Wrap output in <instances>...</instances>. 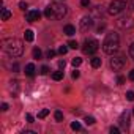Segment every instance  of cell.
Listing matches in <instances>:
<instances>
[{
  "mask_svg": "<svg viewBox=\"0 0 134 134\" xmlns=\"http://www.w3.org/2000/svg\"><path fill=\"white\" fill-rule=\"evenodd\" d=\"M2 47L11 57H21L24 54V43L18 38H5L2 41Z\"/></svg>",
  "mask_w": 134,
  "mask_h": 134,
  "instance_id": "1",
  "label": "cell"
},
{
  "mask_svg": "<svg viewBox=\"0 0 134 134\" xmlns=\"http://www.w3.org/2000/svg\"><path fill=\"white\" fill-rule=\"evenodd\" d=\"M118 46H120V36H118L115 32H109V33L106 35L104 41H103V51H104L106 54L112 55V54L117 52Z\"/></svg>",
  "mask_w": 134,
  "mask_h": 134,
  "instance_id": "2",
  "label": "cell"
},
{
  "mask_svg": "<svg viewBox=\"0 0 134 134\" xmlns=\"http://www.w3.org/2000/svg\"><path fill=\"white\" fill-rule=\"evenodd\" d=\"M51 7V11H52V18L51 19H63L68 13V8H66L65 3H58V2H54L49 5Z\"/></svg>",
  "mask_w": 134,
  "mask_h": 134,
  "instance_id": "3",
  "label": "cell"
},
{
  "mask_svg": "<svg viewBox=\"0 0 134 134\" xmlns=\"http://www.w3.org/2000/svg\"><path fill=\"white\" fill-rule=\"evenodd\" d=\"M126 8H128V2H126V0H112L109 8H107V13L112 14V16H117V14H120Z\"/></svg>",
  "mask_w": 134,
  "mask_h": 134,
  "instance_id": "4",
  "label": "cell"
},
{
  "mask_svg": "<svg viewBox=\"0 0 134 134\" xmlns=\"http://www.w3.org/2000/svg\"><path fill=\"white\" fill-rule=\"evenodd\" d=\"M98 49H99V43H98L95 38H88V40H85V43H84V47H82L84 54H88V55L95 54Z\"/></svg>",
  "mask_w": 134,
  "mask_h": 134,
  "instance_id": "5",
  "label": "cell"
},
{
  "mask_svg": "<svg viewBox=\"0 0 134 134\" xmlns=\"http://www.w3.org/2000/svg\"><path fill=\"white\" fill-rule=\"evenodd\" d=\"M117 27L121 29V30H126V29H131L134 27V21L131 16H120L117 19Z\"/></svg>",
  "mask_w": 134,
  "mask_h": 134,
  "instance_id": "6",
  "label": "cell"
},
{
  "mask_svg": "<svg viewBox=\"0 0 134 134\" xmlns=\"http://www.w3.org/2000/svg\"><path fill=\"white\" fill-rule=\"evenodd\" d=\"M123 66H125V57L123 55H114L110 58V68L114 71H120Z\"/></svg>",
  "mask_w": 134,
  "mask_h": 134,
  "instance_id": "7",
  "label": "cell"
},
{
  "mask_svg": "<svg viewBox=\"0 0 134 134\" xmlns=\"http://www.w3.org/2000/svg\"><path fill=\"white\" fill-rule=\"evenodd\" d=\"M129 121H131V114L128 110L121 112V115L118 117V125L123 128V129H128L129 128Z\"/></svg>",
  "mask_w": 134,
  "mask_h": 134,
  "instance_id": "8",
  "label": "cell"
},
{
  "mask_svg": "<svg viewBox=\"0 0 134 134\" xmlns=\"http://www.w3.org/2000/svg\"><path fill=\"white\" fill-rule=\"evenodd\" d=\"M92 25H93V19H92L90 16H85V18H82L81 22H79V30H81V32H87Z\"/></svg>",
  "mask_w": 134,
  "mask_h": 134,
  "instance_id": "9",
  "label": "cell"
},
{
  "mask_svg": "<svg viewBox=\"0 0 134 134\" xmlns=\"http://www.w3.org/2000/svg\"><path fill=\"white\" fill-rule=\"evenodd\" d=\"M40 18H41V13H40L38 10L27 11V14H25V19H27V22H35V21H40Z\"/></svg>",
  "mask_w": 134,
  "mask_h": 134,
  "instance_id": "10",
  "label": "cell"
},
{
  "mask_svg": "<svg viewBox=\"0 0 134 134\" xmlns=\"http://www.w3.org/2000/svg\"><path fill=\"white\" fill-rule=\"evenodd\" d=\"M63 33H65V35H68V36H73V35L76 33V27H74V25H71V24L65 25V29H63Z\"/></svg>",
  "mask_w": 134,
  "mask_h": 134,
  "instance_id": "11",
  "label": "cell"
},
{
  "mask_svg": "<svg viewBox=\"0 0 134 134\" xmlns=\"http://www.w3.org/2000/svg\"><path fill=\"white\" fill-rule=\"evenodd\" d=\"M35 65L33 63H29V65H25V74L27 76H30V77H33L35 76Z\"/></svg>",
  "mask_w": 134,
  "mask_h": 134,
  "instance_id": "12",
  "label": "cell"
},
{
  "mask_svg": "<svg viewBox=\"0 0 134 134\" xmlns=\"http://www.w3.org/2000/svg\"><path fill=\"white\" fill-rule=\"evenodd\" d=\"M10 84H11V85H10V90L13 92V95H18V90H19V82H18V81H11Z\"/></svg>",
  "mask_w": 134,
  "mask_h": 134,
  "instance_id": "13",
  "label": "cell"
},
{
  "mask_svg": "<svg viewBox=\"0 0 134 134\" xmlns=\"http://www.w3.org/2000/svg\"><path fill=\"white\" fill-rule=\"evenodd\" d=\"M11 18V11L8 8H2V21H8Z\"/></svg>",
  "mask_w": 134,
  "mask_h": 134,
  "instance_id": "14",
  "label": "cell"
},
{
  "mask_svg": "<svg viewBox=\"0 0 134 134\" xmlns=\"http://www.w3.org/2000/svg\"><path fill=\"white\" fill-rule=\"evenodd\" d=\"M24 38H25V41H33V38H35V35H33V32L32 30H25V33H24Z\"/></svg>",
  "mask_w": 134,
  "mask_h": 134,
  "instance_id": "15",
  "label": "cell"
},
{
  "mask_svg": "<svg viewBox=\"0 0 134 134\" xmlns=\"http://www.w3.org/2000/svg\"><path fill=\"white\" fill-rule=\"evenodd\" d=\"M92 66H93V68H99V66H101V58L99 57H93L92 58Z\"/></svg>",
  "mask_w": 134,
  "mask_h": 134,
  "instance_id": "16",
  "label": "cell"
},
{
  "mask_svg": "<svg viewBox=\"0 0 134 134\" xmlns=\"http://www.w3.org/2000/svg\"><path fill=\"white\" fill-rule=\"evenodd\" d=\"M93 14L96 18H103V7H95L93 8Z\"/></svg>",
  "mask_w": 134,
  "mask_h": 134,
  "instance_id": "17",
  "label": "cell"
},
{
  "mask_svg": "<svg viewBox=\"0 0 134 134\" xmlns=\"http://www.w3.org/2000/svg\"><path fill=\"white\" fill-rule=\"evenodd\" d=\"M52 79H54V81H62V79H63V71H62V70H60V71H55V73L52 74Z\"/></svg>",
  "mask_w": 134,
  "mask_h": 134,
  "instance_id": "18",
  "label": "cell"
},
{
  "mask_svg": "<svg viewBox=\"0 0 134 134\" xmlns=\"http://www.w3.org/2000/svg\"><path fill=\"white\" fill-rule=\"evenodd\" d=\"M54 118H55V121H62L63 120V112L62 110H55L54 112Z\"/></svg>",
  "mask_w": 134,
  "mask_h": 134,
  "instance_id": "19",
  "label": "cell"
},
{
  "mask_svg": "<svg viewBox=\"0 0 134 134\" xmlns=\"http://www.w3.org/2000/svg\"><path fill=\"white\" fill-rule=\"evenodd\" d=\"M68 47H70L68 44H62V46L58 47V54H60V55H65L66 52H68Z\"/></svg>",
  "mask_w": 134,
  "mask_h": 134,
  "instance_id": "20",
  "label": "cell"
},
{
  "mask_svg": "<svg viewBox=\"0 0 134 134\" xmlns=\"http://www.w3.org/2000/svg\"><path fill=\"white\" fill-rule=\"evenodd\" d=\"M81 63H82V58H79V57H74V58L71 60V65L74 66V68H76V66H79Z\"/></svg>",
  "mask_w": 134,
  "mask_h": 134,
  "instance_id": "21",
  "label": "cell"
},
{
  "mask_svg": "<svg viewBox=\"0 0 134 134\" xmlns=\"http://www.w3.org/2000/svg\"><path fill=\"white\" fill-rule=\"evenodd\" d=\"M49 112H51L49 109H43V110H41V112L38 114V118H46V117L49 115Z\"/></svg>",
  "mask_w": 134,
  "mask_h": 134,
  "instance_id": "22",
  "label": "cell"
},
{
  "mask_svg": "<svg viewBox=\"0 0 134 134\" xmlns=\"http://www.w3.org/2000/svg\"><path fill=\"white\" fill-rule=\"evenodd\" d=\"M71 129H74V131H81V129H82V126H81V123H79V121H73V123H71Z\"/></svg>",
  "mask_w": 134,
  "mask_h": 134,
  "instance_id": "23",
  "label": "cell"
},
{
  "mask_svg": "<svg viewBox=\"0 0 134 134\" xmlns=\"http://www.w3.org/2000/svg\"><path fill=\"white\" fill-rule=\"evenodd\" d=\"M41 49H38V47H35L33 49V58H41Z\"/></svg>",
  "mask_w": 134,
  "mask_h": 134,
  "instance_id": "24",
  "label": "cell"
},
{
  "mask_svg": "<svg viewBox=\"0 0 134 134\" xmlns=\"http://www.w3.org/2000/svg\"><path fill=\"white\" fill-rule=\"evenodd\" d=\"M68 46H70L71 49H77V47H79L77 41H73V40H71V41H68Z\"/></svg>",
  "mask_w": 134,
  "mask_h": 134,
  "instance_id": "25",
  "label": "cell"
},
{
  "mask_svg": "<svg viewBox=\"0 0 134 134\" xmlns=\"http://www.w3.org/2000/svg\"><path fill=\"white\" fill-rule=\"evenodd\" d=\"M95 121H96V120H95L93 117H88V115L85 117V123H87V125H95Z\"/></svg>",
  "mask_w": 134,
  "mask_h": 134,
  "instance_id": "26",
  "label": "cell"
},
{
  "mask_svg": "<svg viewBox=\"0 0 134 134\" xmlns=\"http://www.w3.org/2000/svg\"><path fill=\"white\" fill-rule=\"evenodd\" d=\"M126 99L128 101H134V92H126Z\"/></svg>",
  "mask_w": 134,
  "mask_h": 134,
  "instance_id": "27",
  "label": "cell"
},
{
  "mask_svg": "<svg viewBox=\"0 0 134 134\" xmlns=\"http://www.w3.org/2000/svg\"><path fill=\"white\" fill-rule=\"evenodd\" d=\"M125 81H126V79H125L123 76H118V77H117V84H118V85H123Z\"/></svg>",
  "mask_w": 134,
  "mask_h": 134,
  "instance_id": "28",
  "label": "cell"
},
{
  "mask_svg": "<svg viewBox=\"0 0 134 134\" xmlns=\"http://www.w3.org/2000/svg\"><path fill=\"white\" fill-rule=\"evenodd\" d=\"M109 131H110L112 134H118V132H120V129H118L117 126H110V128H109Z\"/></svg>",
  "mask_w": 134,
  "mask_h": 134,
  "instance_id": "29",
  "label": "cell"
},
{
  "mask_svg": "<svg viewBox=\"0 0 134 134\" xmlns=\"http://www.w3.org/2000/svg\"><path fill=\"white\" fill-rule=\"evenodd\" d=\"M19 8H21V10H24V11H25V10H27V8H29V5H27V3H25V2H19Z\"/></svg>",
  "mask_w": 134,
  "mask_h": 134,
  "instance_id": "30",
  "label": "cell"
},
{
  "mask_svg": "<svg viewBox=\"0 0 134 134\" xmlns=\"http://www.w3.org/2000/svg\"><path fill=\"white\" fill-rule=\"evenodd\" d=\"M129 55H131V58L134 60V43L129 46Z\"/></svg>",
  "mask_w": 134,
  "mask_h": 134,
  "instance_id": "31",
  "label": "cell"
},
{
  "mask_svg": "<svg viewBox=\"0 0 134 134\" xmlns=\"http://www.w3.org/2000/svg\"><path fill=\"white\" fill-rule=\"evenodd\" d=\"M27 121H29V123H33V121H35V117H33L32 114H27Z\"/></svg>",
  "mask_w": 134,
  "mask_h": 134,
  "instance_id": "32",
  "label": "cell"
},
{
  "mask_svg": "<svg viewBox=\"0 0 134 134\" xmlns=\"http://www.w3.org/2000/svg\"><path fill=\"white\" fill-rule=\"evenodd\" d=\"M40 73H41V74H47V73H49V68H47V66H43V68L40 70Z\"/></svg>",
  "mask_w": 134,
  "mask_h": 134,
  "instance_id": "33",
  "label": "cell"
},
{
  "mask_svg": "<svg viewBox=\"0 0 134 134\" xmlns=\"http://www.w3.org/2000/svg\"><path fill=\"white\" fill-rule=\"evenodd\" d=\"M54 55H55V51H52V49H49V51H47V58H52Z\"/></svg>",
  "mask_w": 134,
  "mask_h": 134,
  "instance_id": "34",
  "label": "cell"
},
{
  "mask_svg": "<svg viewBox=\"0 0 134 134\" xmlns=\"http://www.w3.org/2000/svg\"><path fill=\"white\" fill-rule=\"evenodd\" d=\"M71 76H73V79H77V77H79V76H81V74H79V71H77V70H74V71H73V74H71Z\"/></svg>",
  "mask_w": 134,
  "mask_h": 134,
  "instance_id": "35",
  "label": "cell"
},
{
  "mask_svg": "<svg viewBox=\"0 0 134 134\" xmlns=\"http://www.w3.org/2000/svg\"><path fill=\"white\" fill-rule=\"evenodd\" d=\"M81 5L82 7H88L90 5V0H81Z\"/></svg>",
  "mask_w": 134,
  "mask_h": 134,
  "instance_id": "36",
  "label": "cell"
},
{
  "mask_svg": "<svg viewBox=\"0 0 134 134\" xmlns=\"http://www.w3.org/2000/svg\"><path fill=\"white\" fill-rule=\"evenodd\" d=\"M58 68H65V60H58Z\"/></svg>",
  "mask_w": 134,
  "mask_h": 134,
  "instance_id": "37",
  "label": "cell"
},
{
  "mask_svg": "<svg viewBox=\"0 0 134 134\" xmlns=\"http://www.w3.org/2000/svg\"><path fill=\"white\" fill-rule=\"evenodd\" d=\"M11 70H13L14 73H16V71H19V65H18V63H14V65H13V68H11Z\"/></svg>",
  "mask_w": 134,
  "mask_h": 134,
  "instance_id": "38",
  "label": "cell"
},
{
  "mask_svg": "<svg viewBox=\"0 0 134 134\" xmlns=\"http://www.w3.org/2000/svg\"><path fill=\"white\" fill-rule=\"evenodd\" d=\"M128 77H129L131 81H134V70H131V71H129V76H128Z\"/></svg>",
  "mask_w": 134,
  "mask_h": 134,
  "instance_id": "39",
  "label": "cell"
},
{
  "mask_svg": "<svg viewBox=\"0 0 134 134\" xmlns=\"http://www.w3.org/2000/svg\"><path fill=\"white\" fill-rule=\"evenodd\" d=\"M2 110H3V112H5V110H8V104H7V103H3V104H2Z\"/></svg>",
  "mask_w": 134,
  "mask_h": 134,
  "instance_id": "40",
  "label": "cell"
},
{
  "mask_svg": "<svg viewBox=\"0 0 134 134\" xmlns=\"http://www.w3.org/2000/svg\"><path fill=\"white\" fill-rule=\"evenodd\" d=\"M103 30H104V24H101V25L98 27V32H103Z\"/></svg>",
  "mask_w": 134,
  "mask_h": 134,
  "instance_id": "41",
  "label": "cell"
},
{
  "mask_svg": "<svg viewBox=\"0 0 134 134\" xmlns=\"http://www.w3.org/2000/svg\"><path fill=\"white\" fill-rule=\"evenodd\" d=\"M132 114H134V109H132Z\"/></svg>",
  "mask_w": 134,
  "mask_h": 134,
  "instance_id": "42",
  "label": "cell"
}]
</instances>
